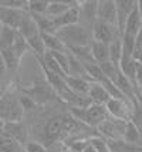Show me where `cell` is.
Returning a JSON list of instances; mask_svg holds the SVG:
<instances>
[{"instance_id":"6da1fadb","label":"cell","mask_w":142,"mask_h":152,"mask_svg":"<svg viewBox=\"0 0 142 152\" xmlns=\"http://www.w3.org/2000/svg\"><path fill=\"white\" fill-rule=\"evenodd\" d=\"M57 37L67 46L70 47H85L90 46L92 41V34L88 30L85 24H74V26L63 27L57 31Z\"/></svg>"},{"instance_id":"7a4b0ae2","label":"cell","mask_w":142,"mask_h":152,"mask_svg":"<svg viewBox=\"0 0 142 152\" xmlns=\"http://www.w3.org/2000/svg\"><path fill=\"white\" fill-rule=\"evenodd\" d=\"M71 115L82 125L90 128H98L109 117L105 105L98 104H90L87 108H71Z\"/></svg>"},{"instance_id":"3957f363","label":"cell","mask_w":142,"mask_h":152,"mask_svg":"<svg viewBox=\"0 0 142 152\" xmlns=\"http://www.w3.org/2000/svg\"><path fill=\"white\" fill-rule=\"evenodd\" d=\"M24 114L19 101V94L9 88L0 98V117L6 122H20L24 118Z\"/></svg>"},{"instance_id":"277c9868","label":"cell","mask_w":142,"mask_h":152,"mask_svg":"<svg viewBox=\"0 0 142 152\" xmlns=\"http://www.w3.org/2000/svg\"><path fill=\"white\" fill-rule=\"evenodd\" d=\"M20 91L23 94L28 95L37 105L47 104V102L53 101L57 97V94L53 90V87L50 86L46 80H37V81H34V84L31 87L20 88Z\"/></svg>"},{"instance_id":"5b68a950","label":"cell","mask_w":142,"mask_h":152,"mask_svg":"<svg viewBox=\"0 0 142 152\" xmlns=\"http://www.w3.org/2000/svg\"><path fill=\"white\" fill-rule=\"evenodd\" d=\"M91 34H92V40L94 41H100V43H104V44H111L112 41L121 39L122 34L121 31L118 30L117 26H112V24H107L104 21H100L97 20L92 27H91Z\"/></svg>"},{"instance_id":"8992f818","label":"cell","mask_w":142,"mask_h":152,"mask_svg":"<svg viewBox=\"0 0 142 152\" xmlns=\"http://www.w3.org/2000/svg\"><path fill=\"white\" fill-rule=\"evenodd\" d=\"M125 121L121 119H115L108 117L105 122H102L101 125L97 128L98 131V137L107 139V141H117V139H124V134H125V128H127Z\"/></svg>"},{"instance_id":"52a82bcc","label":"cell","mask_w":142,"mask_h":152,"mask_svg":"<svg viewBox=\"0 0 142 152\" xmlns=\"http://www.w3.org/2000/svg\"><path fill=\"white\" fill-rule=\"evenodd\" d=\"M107 111L111 118L121 119L125 122L131 121L132 117V110H134V104L125 98H111L107 102Z\"/></svg>"},{"instance_id":"ba28073f","label":"cell","mask_w":142,"mask_h":152,"mask_svg":"<svg viewBox=\"0 0 142 152\" xmlns=\"http://www.w3.org/2000/svg\"><path fill=\"white\" fill-rule=\"evenodd\" d=\"M97 20L117 26V4L115 0H98Z\"/></svg>"},{"instance_id":"9c48e42d","label":"cell","mask_w":142,"mask_h":152,"mask_svg":"<svg viewBox=\"0 0 142 152\" xmlns=\"http://www.w3.org/2000/svg\"><path fill=\"white\" fill-rule=\"evenodd\" d=\"M115 4H117V27L122 34L129 14L136 9V0H117Z\"/></svg>"},{"instance_id":"30bf717a","label":"cell","mask_w":142,"mask_h":152,"mask_svg":"<svg viewBox=\"0 0 142 152\" xmlns=\"http://www.w3.org/2000/svg\"><path fill=\"white\" fill-rule=\"evenodd\" d=\"M44 134L48 139H55L64 138L66 137V119L64 115H55L53 118L47 121V124L44 126Z\"/></svg>"},{"instance_id":"8fae6325","label":"cell","mask_w":142,"mask_h":152,"mask_svg":"<svg viewBox=\"0 0 142 152\" xmlns=\"http://www.w3.org/2000/svg\"><path fill=\"white\" fill-rule=\"evenodd\" d=\"M1 134H4V135L10 137V138L16 139V141L20 142L23 146L28 142L27 141V137H28L27 126L24 125L23 121H20V122H6Z\"/></svg>"},{"instance_id":"7c38bea8","label":"cell","mask_w":142,"mask_h":152,"mask_svg":"<svg viewBox=\"0 0 142 152\" xmlns=\"http://www.w3.org/2000/svg\"><path fill=\"white\" fill-rule=\"evenodd\" d=\"M27 12H21V10H14V9L0 6V21H1L3 26L17 30L19 26H20V21L23 19V16Z\"/></svg>"},{"instance_id":"4fadbf2b","label":"cell","mask_w":142,"mask_h":152,"mask_svg":"<svg viewBox=\"0 0 142 152\" xmlns=\"http://www.w3.org/2000/svg\"><path fill=\"white\" fill-rule=\"evenodd\" d=\"M80 1H63V0H50L48 3V9L46 16H48L50 19H57L61 14H64L67 10H70L71 7H78Z\"/></svg>"},{"instance_id":"5bb4252c","label":"cell","mask_w":142,"mask_h":152,"mask_svg":"<svg viewBox=\"0 0 142 152\" xmlns=\"http://www.w3.org/2000/svg\"><path fill=\"white\" fill-rule=\"evenodd\" d=\"M17 31H19V33H20L26 40H28V39H31V37H34V36H39V34H40V30H39V26H37L36 20H34V17L28 13V12L23 16V19H21V21H20V26H19V28H17Z\"/></svg>"},{"instance_id":"9a60e30c","label":"cell","mask_w":142,"mask_h":152,"mask_svg":"<svg viewBox=\"0 0 142 152\" xmlns=\"http://www.w3.org/2000/svg\"><path fill=\"white\" fill-rule=\"evenodd\" d=\"M88 97L92 104H98V105H107V102L111 99V95L101 83H90Z\"/></svg>"},{"instance_id":"2e32d148","label":"cell","mask_w":142,"mask_h":152,"mask_svg":"<svg viewBox=\"0 0 142 152\" xmlns=\"http://www.w3.org/2000/svg\"><path fill=\"white\" fill-rule=\"evenodd\" d=\"M54 20V24L57 27V31L63 28V27H68V26H74L80 23V6L78 7H71L70 10H67L64 14H61L60 17Z\"/></svg>"},{"instance_id":"e0dca14e","label":"cell","mask_w":142,"mask_h":152,"mask_svg":"<svg viewBox=\"0 0 142 152\" xmlns=\"http://www.w3.org/2000/svg\"><path fill=\"white\" fill-rule=\"evenodd\" d=\"M97 7H98V0H84V1H80V19L82 16L91 24V27L97 21Z\"/></svg>"},{"instance_id":"ac0fdd59","label":"cell","mask_w":142,"mask_h":152,"mask_svg":"<svg viewBox=\"0 0 142 152\" xmlns=\"http://www.w3.org/2000/svg\"><path fill=\"white\" fill-rule=\"evenodd\" d=\"M141 28H142V16H141V13L138 12V7H136L135 10L129 14L122 34H129V36L136 37V36L139 34V31H141Z\"/></svg>"},{"instance_id":"d6986e66","label":"cell","mask_w":142,"mask_h":152,"mask_svg":"<svg viewBox=\"0 0 142 152\" xmlns=\"http://www.w3.org/2000/svg\"><path fill=\"white\" fill-rule=\"evenodd\" d=\"M91 53H92V58L97 64H104L109 61V48L108 44H104L100 41H91Z\"/></svg>"},{"instance_id":"ffe728a7","label":"cell","mask_w":142,"mask_h":152,"mask_svg":"<svg viewBox=\"0 0 142 152\" xmlns=\"http://www.w3.org/2000/svg\"><path fill=\"white\" fill-rule=\"evenodd\" d=\"M44 46L47 48V53H67V46L61 41L57 34H41Z\"/></svg>"},{"instance_id":"44dd1931","label":"cell","mask_w":142,"mask_h":152,"mask_svg":"<svg viewBox=\"0 0 142 152\" xmlns=\"http://www.w3.org/2000/svg\"><path fill=\"white\" fill-rule=\"evenodd\" d=\"M68 88L75 94H80V95H87L90 93V81L85 78H80V77H70L68 75L66 78Z\"/></svg>"},{"instance_id":"7402d4cb","label":"cell","mask_w":142,"mask_h":152,"mask_svg":"<svg viewBox=\"0 0 142 152\" xmlns=\"http://www.w3.org/2000/svg\"><path fill=\"white\" fill-rule=\"evenodd\" d=\"M82 66H84V71L90 83H102L105 80V75L102 73L100 64L91 61V63H82Z\"/></svg>"},{"instance_id":"603a6c76","label":"cell","mask_w":142,"mask_h":152,"mask_svg":"<svg viewBox=\"0 0 142 152\" xmlns=\"http://www.w3.org/2000/svg\"><path fill=\"white\" fill-rule=\"evenodd\" d=\"M111 152H142V148L135 144H129L124 139L117 141H107Z\"/></svg>"},{"instance_id":"cb8c5ba5","label":"cell","mask_w":142,"mask_h":152,"mask_svg":"<svg viewBox=\"0 0 142 152\" xmlns=\"http://www.w3.org/2000/svg\"><path fill=\"white\" fill-rule=\"evenodd\" d=\"M0 53H1V57H3L4 63H6L7 71L16 73L19 66H20L21 60L17 57V54L14 53V50L13 48H0Z\"/></svg>"},{"instance_id":"d4e9b609","label":"cell","mask_w":142,"mask_h":152,"mask_svg":"<svg viewBox=\"0 0 142 152\" xmlns=\"http://www.w3.org/2000/svg\"><path fill=\"white\" fill-rule=\"evenodd\" d=\"M0 152H24V146L16 139L0 134Z\"/></svg>"},{"instance_id":"484cf974","label":"cell","mask_w":142,"mask_h":152,"mask_svg":"<svg viewBox=\"0 0 142 152\" xmlns=\"http://www.w3.org/2000/svg\"><path fill=\"white\" fill-rule=\"evenodd\" d=\"M141 134L142 129H139L138 126L129 121L127 124V128H125V134H124V141H127L129 144H135V145H139V141H141Z\"/></svg>"},{"instance_id":"4316f807","label":"cell","mask_w":142,"mask_h":152,"mask_svg":"<svg viewBox=\"0 0 142 152\" xmlns=\"http://www.w3.org/2000/svg\"><path fill=\"white\" fill-rule=\"evenodd\" d=\"M16 36H17V30L3 26V30L0 33V48H12Z\"/></svg>"},{"instance_id":"83f0119b","label":"cell","mask_w":142,"mask_h":152,"mask_svg":"<svg viewBox=\"0 0 142 152\" xmlns=\"http://www.w3.org/2000/svg\"><path fill=\"white\" fill-rule=\"evenodd\" d=\"M12 48L14 50V53L17 54V57H19L20 60L30 51V47H28L27 40L24 39L19 31H17V36H16V40H14V44H13Z\"/></svg>"},{"instance_id":"f1b7e54d","label":"cell","mask_w":142,"mask_h":152,"mask_svg":"<svg viewBox=\"0 0 142 152\" xmlns=\"http://www.w3.org/2000/svg\"><path fill=\"white\" fill-rule=\"evenodd\" d=\"M121 39L112 41V43L108 46L109 61L114 63V64H117V66H119V61H121V58H122V41H121Z\"/></svg>"},{"instance_id":"f546056e","label":"cell","mask_w":142,"mask_h":152,"mask_svg":"<svg viewBox=\"0 0 142 152\" xmlns=\"http://www.w3.org/2000/svg\"><path fill=\"white\" fill-rule=\"evenodd\" d=\"M50 0H28V13L30 14H46Z\"/></svg>"},{"instance_id":"4dcf8cb0","label":"cell","mask_w":142,"mask_h":152,"mask_svg":"<svg viewBox=\"0 0 142 152\" xmlns=\"http://www.w3.org/2000/svg\"><path fill=\"white\" fill-rule=\"evenodd\" d=\"M0 6L21 10V12H28V0H0Z\"/></svg>"},{"instance_id":"1f68e13d","label":"cell","mask_w":142,"mask_h":152,"mask_svg":"<svg viewBox=\"0 0 142 152\" xmlns=\"http://www.w3.org/2000/svg\"><path fill=\"white\" fill-rule=\"evenodd\" d=\"M90 145L95 149V152H111L107 139L101 138V137H92L90 138Z\"/></svg>"},{"instance_id":"d6a6232c","label":"cell","mask_w":142,"mask_h":152,"mask_svg":"<svg viewBox=\"0 0 142 152\" xmlns=\"http://www.w3.org/2000/svg\"><path fill=\"white\" fill-rule=\"evenodd\" d=\"M19 101H20V105L21 108L24 110V113H30V111H34L36 110V107H37V104L34 102L33 99L30 98L28 95H26V94H19Z\"/></svg>"},{"instance_id":"836d02e7","label":"cell","mask_w":142,"mask_h":152,"mask_svg":"<svg viewBox=\"0 0 142 152\" xmlns=\"http://www.w3.org/2000/svg\"><path fill=\"white\" fill-rule=\"evenodd\" d=\"M24 151L26 152H48L47 146L43 145L39 141H28L24 145Z\"/></svg>"},{"instance_id":"e575fe53","label":"cell","mask_w":142,"mask_h":152,"mask_svg":"<svg viewBox=\"0 0 142 152\" xmlns=\"http://www.w3.org/2000/svg\"><path fill=\"white\" fill-rule=\"evenodd\" d=\"M131 121H132L139 129H142V108L139 105H136V104H134V110H132Z\"/></svg>"},{"instance_id":"d590c367","label":"cell","mask_w":142,"mask_h":152,"mask_svg":"<svg viewBox=\"0 0 142 152\" xmlns=\"http://www.w3.org/2000/svg\"><path fill=\"white\" fill-rule=\"evenodd\" d=\"M136 105H139L142 108V87H138L136 88V93H135V102Z\"/></svg>"},{"instance_id":"8d00e7d4","label":"cell","mask_w":142,"mask_h":152,"mask_svg":"<svg viewBox=\"0 0 142 152\" xmlns=\"http://www.w3.org/2000/svg\"><path fill=\"white\" fill-rule=\"evenodd\" d=\"M142 84V64L136 63V86L139 87Z\"/></svg>"},{"instance_id":"74e56055","label":"cell","mask_w":142,"mask_h":152,"mask_svg":"<svg viewBox=\"0 0 142 152\" xmlns=\"http://www.w3.org/2000/svg\"><path fill=\"white\" fill-rule=\"evenodd\" d=\"M7 73V67H6V63H4V60L1 57V53H0V78H3Z\"/></svg>"},{"instance_id":"f35d334b","label":"cell","mask_w":142,"mask_h":152,"mask_svg":"<svg viewBox=\"0 0 142 152\" xmlns=\"http://www.w3.org/2000/svg\"><path fill=\"white\" fill-rule=\"evenodd\" d=\"M7 90H9V86H7V83L4 81L3 78H0V98L4 95V93H6Z\"/></svg>"},{"instance_id":"ab89813d","label":"cell","mask_w":142,"mask_h":152,"mask_svg":"<svg viewBox=\"0 0 142 152\" xmlns=\"http://www.w3.org/2000/svg\"><path fill=\"white\" fill-rule=\"evenodd\" d=\"M136 7H138V12L142 16V0H136Z\"/></svg>"},{"instance_id":"60d3db41","label":"cell","mask_w":142,"mask_h":152,"mask_svg":"<svg viewBox=\"0 0 142 152\" xmlns=\"http://www.w3.org/2000/svg\"><path fill=\"white\" fill-rule=\"evenodd\" d=\"M4 124H6V121L0 117V134L3 132V128H4Z\"/></svg>"},{"instance_id":"b9f144b4","label":"cell","mask_w":142,"mask_h":152,"mask_svg":"<svg viewBox=\"0 0 142 152\" xmlns=\"http://www.w3.org/2000/svg\"><path fill=\"white\" fill-rule=\"evenodd\" d=\"M1 30H3V24H1V21H0V33H1Z\"/></svg>"},{"instance_id":"7bdbcfd3","label":"cell","mask_w":142,"mask_h":152,"mask_svg":"<svg viewBox=\"0 0 142 152\" xmlns=\"http://www.w3.org/2000/svg\"><path fill=\"white\" fill-rule=\"evenodd\" d=\"M139 146L142 148V134H141V141H139Z\"/></svg>"},{"instance_id":"ee69618b","label":"cell","mask_w":142,"mask_h":152,"mask_svg":"<svg viewBox=\"0 0 142 152\" xmlns=\"http://www.w3.org/2000/svg\"><path fill=\"white\" fill-rule=\"evenodd\" d=\"M66 152H73V151H70V149H67V151H66Z\"/></svg>"},{"instance_id":"f6af8a7d","label":"cell","mask_w":142,"mask_h":152,"mask_svg":"<svg viewBox=\"0 0 142 152\" xmlns=\"http://www.w3.org/2000/svg\"><path fill=\"white\" fill-rule=\"evenodd\" d=\"M139 87H142V84H141V86H139Z\"/></svg>"}]
</instances>
